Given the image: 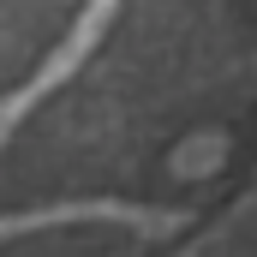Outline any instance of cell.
Instances as JSON below:
<instances>
[{
    "instance_id": "1",
    "label": "cell",
    "mask_w": 257,
    "mask_h": 257,
    "mask_svg": "<svg viewBox=\"0 0 257 257\" xmlns=\"http://www.w3.org/2000/svg\"><path fill=\"white\" fill-rule=\"evenodd\" d=\"M114 18H120V0H90V6H84V12L72 18V30H66L60 42H54V54L36 66V78H30V84H18V90H12V96L0 102V138L18 126V120H24V114H30V108H36V102H42L48 90H60L66 78H72L78 66L96 54V42H102V36L114 30Z\"/></svg>"
}]
</instances>
